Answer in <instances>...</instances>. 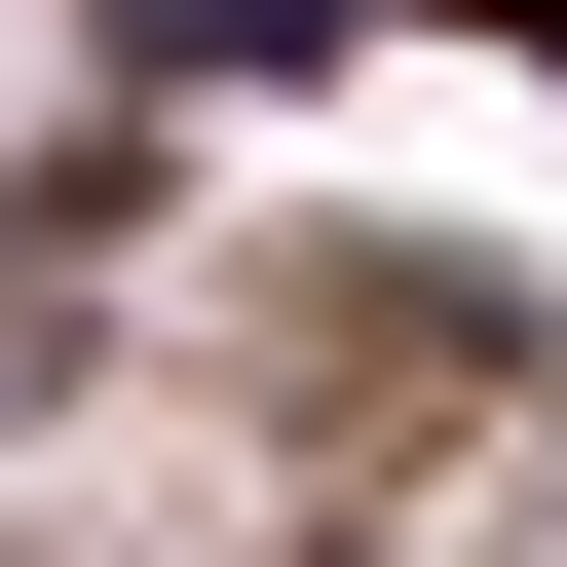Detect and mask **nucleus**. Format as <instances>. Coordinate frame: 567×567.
Listing matches in <instances>:
<instances>
[{
	"instance_id": "f257e3e1",
	"label": "nucleus",
	"mask_w": 567,
	"mask_h": 567,
	"mask_svg": "<svg viewBox=\"0 0 567 567\" xmlns=\"http://www.w3.org/2000/svg\"><path fill=\"white\" fill-rule=\"evenodd\" d=\"M454 39H567V0H454Z\"/></svg>"
}]
</instances>
